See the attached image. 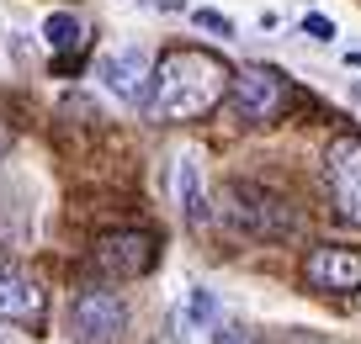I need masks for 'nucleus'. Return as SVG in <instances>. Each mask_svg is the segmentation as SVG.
Wrapping results in <instances>:
<instances>
[{
    "label": "nucleus",
    "instance_id": "nucleus-1",
    "mask_svg": "<svg viewBox=\"0 0 361 344\" xmlns=\"http://www.w3.org/2000/svg\"><path fill=\"white\" fill-rule=\"evenodd\" d=\"M234 85L228 64L207 48H170L154 64L149 79V111L159 122H197L224 101V90Z\"/></svg>",
    "mask_w": 361,
    "mask_h": 344
},
{
    "label": "nucleus",
    "instance_id": "nucleus-2",
    "mask_svg": "<svg viewBox=\"0 0 361 344\" xmlns=\"http://www.w3.org/2000/svg\"><path fill=\"white\" fill-rule=\"evenodd\" d=\"M224 217L234 222L239 234H250V238H287L293 234L287 201L271 196V191H260V186H239V180L224 191Z\"/></svg>",
    "mask_w": 361,
    "mask_h": 344
},
{
    "label": "nucleus",
    "instance_id": "nucleus-3",
    "mask_svg": "<svg viewBox=\"0 0 361 344\" xmlns=\"http://www.w3.org/2000/svg\"><path fill=\"white\" fill-rule=\"evenodd\" d=\"M228 90H234V111L245 122H271L287 111V75H276L266 64H245Z\"/></svg>",
    "mask_w": 361,
    "mask_h": 344
},
{
    "label": "nucleus",
    "instance_id": "nucleus-4",
    "mask_svg": "<svg viewBox=\"0 0 361 344\" xmlns=\"http://www.w3.org/2000/svg\"><path fill=\"white\" fill-rule=\"evenodd\" d=\"M324 180H329V196H335L340 217L361 228V138H356V133H345V138H335V144H329V154H324Z\"/></svg>",
    "mask_w": 361,
    "mask_h": 344
},
{
    "label": "nucleus",
    "instance_id": "nucleus-5",
    "mask_svg": "<svg viewBox=\"0 0 361 344\" xmlns=\"http://www.w3.org/2000/svg\"><path fill=\"white\" fill-rule=\"evenodd\" d=\"M96 270H106V276H117V281H133V276H144L149 265L159 260V244H154V234H138V228H128V234H106L102 244H96Z\"/></svg>",
    "mask_w": 361,
    "mask_h": 344
},
{
    "label": "nucleus",
    "instance_id": "nucleus-6",
    "mask_svg": "<svg viewBox=\"0 0 361 344\" xmlns=\"http://www.w3.org/2000/svg\"><path fill=\"white\" fill-rule=\"evenodd\" d=\"M102 79L117 101H149V79H154V58L144 48H117L102 58Z\"/></svg>",
    "mask_w": 361,
    "mask_h": 344
},
{
    "label": "nucleus",
    "instance_id": "nucleus-7",
    "mask_svg": "<svg viewBox=\"0 0 361 344\" xmlns=\"http://www.w3.org/2000/svg\"><path fill=\"white\" fill-rule=\"evenodd\" d=\"M303 276L319 291H356L361 286V255L345 249V244H324L303 260Z\"/></svg>",
    "mask_w": 361,
    "mask_h": 344
},
{
    "label": "nucleus",
    "instance_id": "nucleus-8",
    "mask_svg": "<svg viewBox=\"0 0 361 344\" xmlns=\"http://www.w3.org/2000/svg\"><path fill=\"white\" fill-rule=\"evenodd\" d=\"M69 323L85 344H106L117 329H123V302L112 291H80L75 307H69Z\"/></svg>",
    "mask_w": 361,
    "mask_h": 344
},
{
    "label": "nucleus",
    "instance_id": "nucleus-9",
    "mask_svg": "<svg viewBox=\"0 0 361 344\" xmlns=\"http://www.w3.org/2000/svg\"><path fill=\"white\" fill-rule=\"evenodd\" d=\"M43 307H48V297L37 291L32 276H22V270H0V318H6V323H27V329H37V323H43Z\"/></svg>",
    "mask_w": 361,
    "mask_h": 344
},
{
    "label": "nucleus",
    "instance_id": "nucleus-10",
    "mask_svg": "<svg viewBox=\"0 0 361 344\" xmlns=\"http://www.w3.org/2000/svg\"><path fill=\"white\" fill-rule=\"evenodd\" d=\"M176 196H180V207H186V222L202 228L207 222V196H202V186H197V159L192 154L176 165Z\"/></svg>",
    "mask_w": 361,
    "mask_h": 344
},
{
    "label": "nucleus",
    "instance_id": "nucleus-11",
    "mask_svg": "<svg viewBox=\"0 0 361 344\" xmlns=\"http://www.w3.org/2000/svg\"><path fill=\"white\" fill-rule=\"evenodd\" d=\"M43 37H48V48H54V53H69V48L85 43V27H80L69 11H54V16L43 22Z\"/></svg>",
    "mask_w": 361,
    "mask_h": 344
},
{
    "label": "nucleus",
    "instance_id": "nucleus-12",
    "mask_svg": "<svg viewBox=\"0 0 361 344\" xmlns=\"http://www.w3.org/2000/svg\"><path fill=\"white\" fill-rule=\"evenodd\" d=\"M197 27H207V32H218V37L234 32V22H228L224 11H197Z\"/></svg>",
    "mask_w": 361,
    "mask_h": 344
},
{
    "label": "nucleus",
    "instance_id": "nucleus-13",
    "mask_svg": "<svg viewBox=\"0 0 361 344\" xmlns=\"http://www.w3.org/2000/svg\"><path fill=\"white\" fill-rule=\"evenodd\" d=\"M303 32H314V37H324V43H329V37H335V22H329V16H303Z\"/></svg>",
    "mask_w": 361,
    "mask_h": 344
},
{
    "label": "nucleus",
    "instance_id": "nucleus-14",
    "mask_svg": "<svg viewBox=\"0 0 361 344\" xmlns=\"http://www.w3.org/2000/svg\"><path fill=\"white\" fill-rule=\"evenodd\" d=\"M213 344H255V339H250L245 329H234V323H224V329L213 333Z\"/></svg>",
    "mask_w": 361,
    "mask_h": 344
},
{
    "label": "nucleus",
    "instance_id": "nucleus-15",
    "mask_svg": "<svg viewBox=\"0 0 361 344\" xmlns=\"http://www.w3.org/2000/svg\"><path fill=\"white\" fill-rule=\"evenodd\" d=\"M192 318H197V323L213 318V297H207V291H192Z\"/></svg>",
    "mask_w": 361,
    "mask_h": 344
},
{
    "label": "nucleus",
    "instance_id": "nucleus-16",
    "mask_svg": "<svg viewBox=\"0 0 361 344\" xmlns=\"http://www.w3.org/2000/svg\"><path fill=\"white\" fill-rule=\"evenodd\" d=\"M6 148H11V133H6V127H0V154H6Z\"/></svg>",
    "mask_w": 361,
    "mask_h": 344
},
{
    "label": "nucleus",
    "instance_id": "nucleus-17",
    "mask_svg": "<svg viewBox=\"0 0 361 344\" xmlns=\"http://www.w3.org/2000/svg\"><path fill=\"white\" fill-rule=\"evenodd\" d=\"M350 101H356V106H361V79H356V85H350Z\"/></svg>",
    "mask_w": 361,
    "mask_h": 344
},
{
    "label": "nucleus",
    "instance_id": "nucleus-18",
    "mask_svg": "<svg viewBox=\"0 0 361 344\" xmlns=\"http://www.w3.org/2000/svg\"><path fill=\"white\" fill-rule=\"evenodd\" d=\"M350 69H361V48H356V53H350Z\"/></svg>",
    "mask_w": 361,
    "mask_h": 344
}]
</instances>
